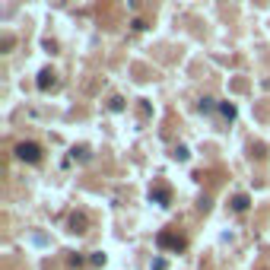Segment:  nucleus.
Masks as SVG:
<instances>
[{"label":"nucleus","instance_id":"obj_1","mask_svg":"<svg viewBox=\"0 0 270 270\" xmlns=\"http://www.w3.org/2000/svg\"><path fill=\"white\" fill-rule=\"evenodd\" d=\"M16 156L22 162H29V166H35V162H42V146L38 143H19L16 146Z\"/></svg>","mask_w":270,"mask_h":270},{"label":"nucleus","instance_id":"obj_2","mask_svg":"<svg viewBox=\"0 0 270 270\" xmlns=\"http://www.w3.org/2000/svg\"><path fill=\"white\" fill-rule=\"evenodd\" d=\"M184 236H175V232H159V248H175V251H181L184 248Z\"/></svg>","mask_w":270,"mask_h":270},{"label":"nucleus","instance_id":"obj_3","mask_svg":"<svg viewBox=\"0 0 270 270\" xmlns=\"http://www.w3.org/2000/svg\"><path fill=\"white\" fill-rule=\"evenodd\" d=\"M149 197H152V201H156L159 207H169V197H172V194H169V187H166V184H156V187L149 191Z\"/></svg>","mask_w":270,"mask_h":270},{"label":"nucleus","instance_id":"obj_4","mask_svg":"<svg viewBox=\"0 0 270 270\" xmlns=\"http://www.w3.org/2000/svg\"><path fill=\"white\" fill-rule=\"evenodd\" d=\"M83 226H86V216H83V213H80V216H76V213L70 216V232H86Z\"/></svg>","mask_w":270,"mask_h":270},{"label":"nucleus","instance_id":"obj_5","mask_svg":"<svg viewBox=\"0 0 270 270\" xmlns=\"http://www.w3.org/2000/svg\"><path fill=\"white\" fill-rule=\"evenodd\" d=\"M48 86H54V73L51 70H42L38 73V89H48Z\"/></svg>","mask_w":270,"mask_h":270},{"label":"nucleus","instance_id":"obj_6","mask_svg":"<svg viewBox=\"0 0 270 270\" xmlns=\"http://www.w3.org/2000/svg\"><path fill=\"white\" fill-rule=\"evenodd\" d=\"M232 210H236V213H245V210H248V197H245V194H239L236 201H232Z\"/></svg>","mask_w":270,"mask_h":270},{"label":"nucleus","instance_id":"obj_7","mask_svg":"<svg viewBox=\"0 0 270 270\" xmlns=\"http://www.w3.org/2000/svg\"><path fill=\"white\" fill-rule=\"evenodd\" d=\"M219 111L226 114V118H236V108H232V105H219Z\"/></svg>","mask_w":270,"mask_h":270}]
</instances>
